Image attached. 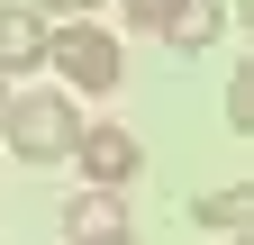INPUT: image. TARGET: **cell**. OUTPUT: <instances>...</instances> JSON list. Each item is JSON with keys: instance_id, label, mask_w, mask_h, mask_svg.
I'll return each mask as SVG.
<instances>
[{"instance_id": "1", "label": "cell", "mask_w": 254, "mask_h": 245, "mask_svg": "<svg viewBox=\"0 0 254 245\" xmlns=\"http://www.w3.org/2000/svg\"><path fill=\"white\" fill-rule=\"evenodd\" d=\"M46 64L73 82L82 100H100V91H118L127 55H118V37H109V27H91V18H55V27H46Z\"/></svg>"}, {"instance_id": "2", "label": "cell", "mask_w": 254, "mask_h": 245, "mask_svg": "<svg viewBox=\"0 0 254 245\" xmlns=\"http://www.w3.org/2000/svg\"><path fill=\"white\" fill-rule=\"evenodd\" d=\"M73 136H82V118H73V100H9V127H0V145H9L18 164H64L73 155Z\"/></svg>"}, {"instance_id": "3", "label": "cell", "mask_w": 254, "mask_h": 245, "mask_svg": "<svg viewBox=\"0 0 254 245\" xmlns=\"http://www.w3.org/2000/svg\"><path fill=\"white\" fill-rule=\"evenodd\" d=\"M73 164L91 173V191H127V182L145 173V145L127 136V127H82L73 136Z\"/></svg>"}, {"instance_id": "4", "label": "cell", "mask_w": 254, "mask_h": 245, "mask_svg": "<svg viewBox=\"0 0 254 245\" xmlns=\"http://www.w3.org/2000/svg\"><path fill=\"white\" fill-rule=\"evenodd\" d=\"M46 27H55L46 9H18V0H0V73H9V82L46 64Z\"/></svg>"}, {"instance_id": "5", "label": "cell", "mask_w": 254, "mask_h": 245, "mask_svg": "<svg viewBox=\"0 0 254 245\" xmlns=\"http://www.w3.org/2000/svg\"><path fill=\"white\" fill-rule=\"evenodd\" d=\"M218 27H227V0H173V18L154 27L173 55H200V46H218Z\"/></svg>"}, {"instance_id": "6", "label": "cell", "mask_w": 254, "mask_h": 245, "mask_svg": "<svg viewBox=\"0 0 254 245\" xmlns=\"http://www.w3.org/2000/svg\"><path fill=\"white\" fill-rule=\"evenodd\" d=\"M127 218H118V191H82L73 209H64V236L73 245H91V236H118Z\"/></svg>"}, {"instance_id": "7", "label": "cell", "mask_w": 254, "mask_h": 245, "mask_svg": "<svg viewBox=\"0 0 254 245\" xmlns=\"http://www.w3.org/2000/svg\"><path fill=\"white\" fill-rule=\"evenodd\" d=\"M245 209H254V191H245V182H236V191H200V200H190V218L227 236V227H245Z\"/></svg>"}, {"instance_id": "8", "label": "cell", "mask_w": 254, "mask_h": 245, "mask_svg": "<svg viewBox=\"0 0 254 245\" xmlns=\"http://www.w3.org/2000/svg\"><path fill=\"white\" fill-rule=\"evenodd\" d=\"M227 127H254V73H236V91H227Z\"/></svg>"}, {"instance_id": "9", "label": "cell", "mask_w": 254, "mask_h": 245, "mask_svg": "<svg viewBox=\"0 0 254 245\" xmlns=\"http://www.w3.org/2000/svg\"><path fill=\"white\" fill-rule=\"evenodd\" d=\"M118 9H127V27H164V18H173V0H118Z\"/></svg>"}, {"instance_id": "10", "label": "cell", "mask_w": 254, "mask_h": 245, "mask_svg": "<svg viewBox=\"0 0 254 245\" xmlns=\"http://www.w3.org/2000/svg\"><path fill=\"white\" fill-rule=\"evenodd\" d=\"M37 9H46V18H91L100 0H37Z\"/></svg>"}, {"instance_id": "11", "label": "cell", "mask_w": 254, "mask_h": 245, "mask_svg": "<svg viewBox=\"0 0 254 245\" xmlns=\"http://www.w3.org/2000/svg\"><path fill=\"white\" fill-rule=\"evenodd\" d=\"M9 100H18V91H9V73H0V127H9Z\"/></svg>"}, {"instance_id": "12", "label": "cell", "mask_w": 254, "mask_h": 245, "mask_svg": "<svg viewBox=\"0 0 254 245\" xmlns=\"http://www.w3.org/2000/svg\"><path fill=\"white\" fill-rule=\"evenodd\" d=\"M91 245H136V236H127V227H118V236H91Z\"/></svg>"}, {"instance_id": "13", "label": "cell", "mask_w": 254, "mask_h": 245, "mask_svg": "<svg viewBox=\"0 0 254 245\" xmlns=\"http://www.w3.org/2000/svg\"><path fill=\"white\" fill-rule=\"evenodd\" d=\"M227 245H254V236H245V227H227Z\"/></svg>"}]
</instances>
